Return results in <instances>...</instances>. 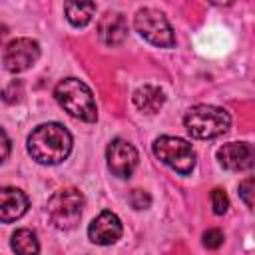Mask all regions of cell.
<instances>
[{
  "instance_id": "6da1fadb",
  "label": "cell",
  "mask_w": 255,
  "mask_h": 255,
  "mask_svg": "<svg viewBox=\"0 0 255 255\" xmlns=\"http://www.w3.org/2000/svg\"><path fill=\"white\" fill-rule=\"evenodd\" d=\"M26 149L42 165H58L72 151V133L58 122H48L32 129Z\"/></svg>"
},
{
  "instance_id": "7a4b0ae2",
  "label": "cell",
  "mask_w": 255,
  "mask_h": 255,
  "mask_svg": "<svg viewBox=\"0 0 255 255\" xmlns=\"http://www.w3.org/2000/svg\"><path fill=\"white\" fill-rule=\"evenodd\" d=\"M54 98L60 104V108H64V112H68L72 118H78L88 124L98 120L94 94L78 78H66L58 82V86L54 88Z\"/></svg>"
},
{
  "instance_id": "3957f363",
  "label": "cell",
  "mask_w": 255,
  "mask_h": 255,
  "mask_svg": "<svg viewBox=\"0 0 255 255\" xmlns=\"http://www.w3.org/2000/svg\"><path fill=\"white\" fill-rule=\"evenodd\" d=\"M183 126L187 133L195 139H213L227 133L231 126V116L227 110L219 106L201 104V106H193L185 114Z\"/></svg>"
},
{
  "instance_id": "277c9868",
  "label": "cell",
  "mask_w": 255,
  "mask_h": 255,
  "mask_svg": "<svg viewBox=\"0 0 255 255\" xmlns=\"http://www.w3.org/2000/svg\"><path fill=\"white\" fill-rule=\"evenodd\" d=\"M153 155L165 163L167 167H171L175 173L179 175H187L193 171L197 155L191 147V143H187L181 137L175 135H159L153 141Z\"/></svg>"
},
{
  "instance_id": "5b68a950",
  "label": "cell",
  "mask_w": 255,
  "mask_h": 255,
  "mask_svg": "<svg viewBox=\"0 0 255 255\" xmlns=\"http://www.w3.org/2000/svg\"><path fill=\"white\" fill-rule=\"evenodd\" d=\"M46 211L54 227L64 229V231L74 229L84 211V195L76 187L60 189L48 199Z\"/></svg>"
},
{
  "instance_id": "8992f818",
  "label": "cell",
  "mask_w": 255,
  "mask_h": 255,
  "mask_svg": "<svg viewBox=\"0 0 255 255\" xmlns=\"http://www.w3.org/2000/svg\"><path fill=\"white\" fill-rule=\"evenodd\" d=\"M133 26H135V32L153 46L171 48L175 44V34L171 24L165 18V14L157 8H151V6L139 8L133 16Z\"/></svg>"
},
{
  "instance_id": "52a82bcc",
  "label": "cell",
  "mask_w": 255,
  "mask_h": 255,
  "mask_svg": "<svg viewBox=\"0 0 255 255\" xmlns=\"http://www.w3.org/2000/svg\"><path fill=\"white\" fill-rule=\"evenodd\" d=\"M40 58V44L32 38H16L6 44L2 52V64L8 72L20 74L32 68Z\"/></svg>"
},
{
  "instance_id": "ba28073f",
  "label": "cell",
  "mask_w": 255,
  "mask_h": 255,
  "mask_svg": "<svg viewBox=\"0 0 255 255\" xmlns=\"http://www.w3.org/2000/svg\"><path fill=\"white\" fill-rule=\"evenodd\" d=\"M137 159H139L137 149L122 137L112 139L106 147V161L116 177H129L137 165Z\"/></svg>"
},
{
  "instance_id": "9c48e42d",
  "label": "cell",
  "mask_w": 255,
  "mask_h": 255,
  "mask_svg": "<svg viewBox=\"0 0 255 255\" xmlns=\"http://www.w3.org/2000/svg\"><path fill=\"white\" fill-rule=\"evenodd\" d=\"M217 161L227 171H249L255 165V147L247 141H229L217 149Z\"/></svg>"
},
{
  "instance_id": "30bf717a",
  "label": "cell",
  "mask_w": 255,
  "mask_h": 255,
  "mask_svg": "<svg viewBox=\"0 0 255 255\" xmlns=\"http://www.w3.org/2000/svg\"><path fill=\"white\" fill-rule=\"evenodd\" d=\"M124 233L122 221L114 211H102L98 217L92 219L88 225V237L96 245H112L116 243Z\"/></svg>"
},
{
  "instance_id": "8fae6325",
  "label": "cell",
  "mask_w": 255,
  "mask_h": 255,
  "mask_svg": "<svg viewBox=\"0 0 255 255\" xmlns=\"http://www.w3.org/2000/svg\"><path fill=\"white\" fill-rule=\"evenodd\" d=\"M98 36L106 46H120L128 38V20L120 12H106L98 22Z\"/></svg>"
},
{
  "instance_id": "7c38bea8",
  "label": "cell",
  "mask_w": 255,
  "mask_h": 255,
  "mask_svg": "<svg viewBox=\"0 0 255 255\" xmlns=\"http://www.w3.org/2000/svg\"><path fill=\"white\" fill-rule=\"evenodd\" d=\"M28 197L22 189L2 187L0 189V219L2 223H12L28 211Z\"/></svg>"
},
{
  "instance_id": "4fadbf2b",
  "label": "cell",
  "mask_w": 255,
  "mask_h": 255,
  "mask_svg": "<svg viewBox=\"0 0 255 255\" xmlns=\"http://www.w3.org/2000/svg\"><path fill=\"white\" fill-rule=\"evenodd\" d=\"M133 100V106L143 112V114H157L163 104H165V94L157 88V86H151V84H145L141 88H137L131 96Z\"/></svg>"
},
{
  "instance_id": "5bb4252c",
  "label": "cell",
  "mask_w": 255,
  "mask_h": 255,
  "mask_svg": "<svg viewBox=\"0 0 255 255\" xmlns=\"http://www.w3.org/2000/svg\"><path fill=\"white\" fill-rule=\"evenodd\" d=\"M94 12H96V2H66L64 4L66 20L74 28H84L86 24H90V20L94 18Z\"/></svg>"
},
{
  "instance_id": "9a60e30c",
  "label": "cell",
  "mask_w": 255,
  "mask_h": 255,
  "mask_svg": "<svg viewBox=\"0 0 255 255\" xmlns=\"http://www.w3.org/2000/svg\"><path fill=\"white\" fill-rule=\"evenodd\" d=\"M10 245L14 249L16 255H38L40 253V243H38V237L32 229H16L12 233V239H10Z\"/></svg>"
},
{
  "instance_id": "2e32d148",
  "label": "cell",
  "mask_w": 255,
  "mask_h": 255,
  "mask_svg": "<svg viewBox=\"0 0 255 255\" xmlns=\"http://www.w3.org/2000/svg\"><path fill=\"white\" fill-rule=\"evenodd\" d=\"M237 193L241 197V201L255 213V177H245L239 181Z\"/></svg>"
},
{
  "instance_id": "e0dca14e",
  "label": "cell",
  "mask_w": 255,
  "mask_h": 255,
  "mask_svg": "<svg viewBox=\"0 0 255 255\" xmlns=\"http://www.w3.org/2000/svg\"><path fill=\"white\" fill-rule=\"evenodd\" d=\"M211 207H213V213H215V215H223V213L227 211V207H229V197H227V193H225L223 189H219V187L211 189Z\"/></svg>"
},
{
  "instance_id": "ac0fdd59",
  "label": "cell",
  "mask_w": 255,
  "mask_h": 255,
  "mask_svg": "<svg viewBox=\"0 0 255 255\" xmlns=\"http://www.w3.org/2000/svg\"><path fill=\"white\" fill-rule=\"evenodd\" d=\"M129 205L133 209H147L151 205V195L143 189H133L129 193Z\"/></svg>"
},
{
  "instance_id": "d6986e66",
  "label": "cell",
  "mask_w": 255,
  "mask_h": 255,
  "mask_svg": "<svg viewBox=\"0 0 255 255\" xmlns=\"http://www.w3.org/2000/svg\"><path fill=\"white\" fill-rule=\"evenodd\" d=\"M223 239L225 237H223V233L219 229H207L203 233V245L207 249H219L223 245Z\"/></svg>"
},
{
  "instance_id": "ffe728a7",
  "label": "cell",
  "mask_w": 255,
  "mask_h": 255,
  "mask_svg": "<svg viewBox=\"0 0 255 255\" xmlns=\"http://www.w3.org/2000/svg\"><path fill=\"white\" fill-rule=\"evenodd\" d=\"M2 145H4V155H2V161L8 159V153H10V139L6 135V129H2Z\"/></svg>"
}]
</instances>
